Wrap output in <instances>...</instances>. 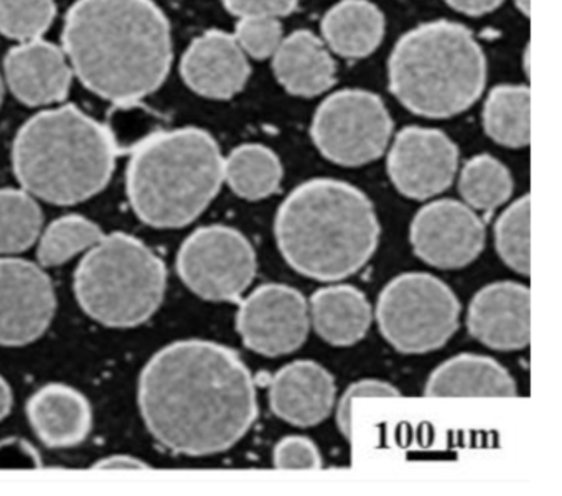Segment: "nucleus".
I'll return each instance as SVG.
<instances>
[{
    "label": "nucleus",
    "instance_id": "nucleus-33",
    "mask_svg": "<svg viewBox=\"0 0 562 496\" xmlns=\"http://www.w3.org/2000/svg\"><path fill=\"white\" fill-rule=\"evenodd\" d=\"M274 466L279 470H318L322 456L317 446L307 437L289 436L279 440L272 453Z\"/></svg>",
    "mask_w": 562,
    "mask_h": 496
},
{
    "label": "nucleus",
    "instance_id": "nucleus-2",
    "mask_svg": "<svg viewBox=\"0 0 562 496\" xmlns=\"http://www.w3.org/2000/svg\"><path fill=\"white\" fill-rule=\"evenodd\" d=\"M64 50L91 93L139 103L169 77L172 32L153 0H77L65 19Z\"/></svg>",
    "mask_w": 562,
    "mask_h": 496
},
{
    "label": "nucleus",
    "instance_id": "nucleus-5",
    "mask_svg": "<svg viewBox=\"0 0 562 496\" xmlns=\"http://www.w3.org/2000/svg\"><path fill=\"white\" fill-rule=\"evenodd\" d=\"M223 162L218 143L206 131H159L133 150L126 173L131 208L153 228H183L218 195Z\"/></svg>",
    "mask_w": 562,
    "mask_h": 496
},
{
    "label": "nucleus",
    "instance_id": "nucleus-27",
    "mask_svg": "<svg viewBox=\"0 0 562 496\" xmlns=\"http://www.w3.org/2000/svg\"><path fill=\"white\" fill-rule=\"evenodd\" d=\"M97 223L87 216L65 215L52 222L38 236L37 261L42 268H58L90 251L103 239Z\"/></svg>",
    "mask_w": 562,
    "mask_h": 496
},
{
    "label": "nucleus",
    "instance_id": "nucleus-7",
    "mask_svg": "<svg viewBox=\"0 0 562 496\" xmlns=\"http://www.w3.org/2000/svg\"><path fill=\"white\" fill-rule=\"evenodd\" d=\"M74 285L78 304L98 324L139 327L162 305L167 269L140 239L113 233L85 252Z\"/></svg>",
    "mask_w": 562,
    "mask_h": 496
},
{
    "label": "nucleus",
    "instance_id": "nucleus-14",
    "mask_svg": "<svg viewBox=\"0 0 562 496\" xmlns=\"http://www.w3.org/2000/svg\"><path fill=\"white\" fill-rule=\"evenodd\" d=\"M459 149L447 134L429 127H406L387 156V176L401 195L429 200L452 185Z\"/></svg>",
    "mask_w": 562,
    "mask_h": 496
},
{
    "label": "nucleus",
    "instance_id": "nucleus-22",
    "mask_svg": "<svg viewBox=\"0 0 562 496\" xmlns=\"http://www.w3.org/2000/svg\"><path fill=\"white\" fill-rule=\"evenodd\" d=\"M315 334L331 347H351L370 330L371 305L360 289L348 284L318 289L308 305Z\"/></svg>",
    "mask_w": 562,
    "mask_h": 496
},
{
    "label": "nucleus",
    "instance_id": "nucleus-16",
    "mask_svg": "<svg viewBox=\"0 0 562 496\" xmlns=\"http://www.w3.org/2000/svg\"><path fill=\"white\" fill-rule=\"evenodd\" d=\"M4 83L21 103L48 108L70 93L74 68L64 47L34 38L19 42L4 60Z\"/></svg>",
    "mask_w": 562,
    "mask_h": 496
},
{
    "label": "nucleus",
    "instance_id": "nucleus-17",
    "mask_svg": "<svg viewBox=\"0 0 562 496\" xmlns=\"http://www.w3.org/2000/svg\"><path fill=\"white\" fill-rule=\"evenodd\" d=\"M180 74L193 93L223 101L241 93L251 68L235 35L209 31L187 48Z\"/></svg>",
    "mask_w": 562,
    "mask_h": 496
},
{
    "label": "nucleus",
    "instance_id": "nucleus-23",
    "mask_svg": "<svg viewBox=\"0 0 562 496\" xmlns=\"http://www.w3.org/2000/svg\"><path fill=\"white\" fill-rule=\"evenodd\" d=\"M322 35L334 54L357 60L380 47L384 18L368 0H341L325 14Z\"/></svg>",
    "mask_w": 562,
    "mask_h": 496
},
{
    "label": "nucleus",
    "instance_id": "nucleus-35",
    "mask_svg": "<svg viewBox=\"0 0 562 496\" xmlns=\"http://www.w3.org/2000/svg\"><path fill=\"white\" fill-rule=\"evenodd\" d=\"M42 465L37 450L22 437L0 440V470H32Z\"/></svg>",
    "mask_w": 562,
    "mask_h": 496
},
{
    "label": "nucleus",
    "instance_id": "nucleus-6",
    "mask_svg": "<svg viewBox=\"0 0 562 496\" xmlns=\"http://www.w3.org/2000/svg\"><path fill=\"white\" fill-rule=\"evenodd\" d=\"M390 90L404 108L430 120L457 116L485 90L482 47L463 25L437 21L407 32L390 58Z\"/></svg>",
    "mask_w": 562,
    "mask_h": 496
},
{
    "label": "nucleus",
    "instance_id": "nucleus-1",
    "mask_svg": "<svg viewBox=\"0 0 562 496\" xmlns=\"http://www.w3.org/2000/svg\"><path fill=\"white\" fill-rule=\"evenodd\" d=\"M137 401L150 436L180 455L226 452L258 419L251 371L215 341H176L157 351L140 373Z\"/></svg>",
    "mask_w": 562,
    "mask_h": 496
},
{
    "label": "nucleus",
    "instance_id": "nucleus-30",
    "mask_svg": "<svg viewBox=\"0 0 562 496\" xmlns=\"http://www.w3.org/2000/svg\"><path fill=\"white\" fill-rule=\"evenodd\" d=\"M55 15V0H0V34L15 42L41 38Z\"/></svg>",
    "mask_w": 562,
    "mask_h": 496
},
{
    "label": "nucleus",
    "instance_id": "nucleus-21",
    "mask_svg": "<svg viewBox=\"0 0 562 496\" xmlns=\"http://www.w3.org/2000/svg\"><path fill=\"white\" fill-rule=\"evenodd\" d=\"M429 397H515L516 383L498 361L462 353L437 367L426 384Z\"/></svg>",
    "mask_w": 562,
    "mask_h": 496
},
{
    "label": "nucleus",
    "instance_id": "nucleus-18",
    "mask_svg": "<svg viewBox=\"0 0 562 496\" xmlns=\"http://www.w3.org/2000/svg\"><path fill=\"white\" fill-rule=\"evenodd\" d=\"M334 404V376L312 360L285 364L269 384V406L272 413L292 426H317L327 419Z\"/></svg>",
    "mask_w": 562,
    "mask_h": 496
},
{
    "label": "nucleus",
    "instance_id": "nucleus-9",
    "mask_svg": "<svg viewBox=\"0 0 562 496\" xmlns=\"http://www.w3.org/2000/svg\"><path fill=\"white\" fill-rule=\"evenodd\" d=\"M393 120L376 94L344 90L315 111L311 136L318 153L341 167H361L380 159L390 146Z\"/></svg>",
    "mask_w": 562,
    "mask_h": 496
},
{
    "label": "nucleus",
    "instance_id": "nucleus-11",
    "mask_svg": "<svg viewBox=\"0 0 562 496\" xmlns=\"http://www.w3.org/2000/svg\"><path fill=\"white\" fill-rule=\"evenodd\" d=\"M236 328L243 343L255 353H294L307 340L311 328L307 301L291 285H261L239 305Z\"/></svg>",
    "mask_w": 562,
    "mask_h": 496
},
{
    "label": "nucleus",
    "instance_id": "nucleus-20",
    "mask_svg": "<svg viewBox=\"0 0 562 496\" xmlns=\"http://www.w3.org/2000/svg\"><path fill=\"white\" fill-rule=\"evenodd\" d=\"M276 78L288 93L312 98L335 83V61L324 42L308 31L284 37L272 57Z\"/></svg>",
    "mask_w": 562,
    "mask_h": 496
},
{
    "label": "nucleus",
    "instance_id": "nucleus-39",
    "mask_svg": "<svg viewBox=\"0 0 562 496\" xmlns=\"http://www.w3.org/2000/svg\"><path fill=\"white\" fill-rule=\"evenodd\" d=\"M516 8L519 9L521 14H525L526 18L531 15V0H515Z\"/></svg>",
    "mask_w": 562,
    "mask_h": 496
},
{
    "label": "nucleus",
    "instance_id": "nucleus-12",
    "mask_svg": "<svg viewBox=\"0 0 562 496\" xmlns=\"http://www.w3.org/2000/svg\"><path fill=\"white\" fill-rule=\"evenodd\" d=\"M57 294L41 264L0 258V347H25L37 341L54 320Z\"/></svg>",
    "mask_w": 562,
    "mask_h": 496
},
{
    "label": "nucleus",
    "instance_id": "nucleus-28",
    "mask_svg": "<svg viewBox=\"0 0 562 496\" xmlns=\"http://www.w3.org/2000/svg\"><path fill=\"white\" fill-rule=\"evenodd\" d=\"M459 190L470 208L492 213L512 196V172L495 157L482 154L463 166Z\"/></svg>",
    "mask_w": 562,
    "mask_h": 496
},
{
    "label": "nucleus",
    "instance_id": "nucleus-24",
    "mask_svg": "<svg viewBox=\"0 0 562 496\" xmlns=\"http://www.w3.org/2000/svg\"><path fill=\"white\" fill-rule=\"evenodd\" d=\"M282 173L284 170L274 150L261 144H243L223 162L225 182L236 195L249 202L274 195L281 187Z\"/></svg>",
    "mask_w": 562,
    "mask_h": 496
},
{
    "label": "nucleus",
    "instance_id": "nucleus-32",
    "mask_svg": "<svg viewBox=\"0 0 562 496\" xmlns=\"http://www.w3.org/2000/svg\"><path fill=\"white\" fill-rule=\"evenodd\" d=\"M401 393L393 384L380 380H363L351 384L337 407V424L341 436L351 440L353 436V403L360 397H400Z\"/></svg>",
    "mask_w": 562,
    "mask_h": 496
},
{
    "label": "nucleus",
    "instance_id": "nucleus-4",
    "mask_svg": "<svg viewBox=\"0 0 562 496\" xmlns=\"http://www.w3.org/2000/svg\"><path fill=\"white\" fill-rule=\"evenodd\" d=\"M110 131L77 106L52 108L15 136L12 167L25 192L52 205H77L103 192L116 167Z\"/></svg>",
    "mask_w": 562,
    "mask_h": 496
},
{
    "label": "nucleus",
    "instance_id": "nucleus-3",
    "mask_svg": "<svg viewBox=\"0 0 562 496\" xmlns=\"http://www.w3.org/2000/svg\"><path fill=\"white\" fill-rule=\"evenodd\" d=\"M380 232L370 199L334 179L299 185L279 206L274 222L285 262L321 282L344 281L361 271L376 251Z\"/></svg>",
    "mask_w": 562,
    "mask_h": 496
},
{
    "label": "nucleus",
    "instance_id": "nucleus-15",
    "mask_svg": "<svg viewBox=\"0 0 562 496\" xmlns=\"http://www.w3.org/2000/svg\"><path fill=\"white\" fill-rule=\"evenodd\" d=\"M467 328L492 350H522L531 341V292L518 282L485 285L470 302Z\"/></svg>",
    "mask_w": 562,
    "mask_h": 496
},
{
    "label": "nucleus",
    "instance_id": "nucleus-13",
    "mask_svg": "<svg viewBox=\"0 0 562 496\" xmlns=\"http://www.w3.org/2000/svg\"><path fill=\"white\" fill-rule=\"evenodd\" d=\"M417 258L437 269H462L485 248V225L465 203L437 200L414 216L409 232Z\"/></svg>",
    "mask_w": 562,
    "mask_h": 496
},
{
    "label": "nucleus",
    "instance_id": "nucleus-37",
    "mask_svg": "<svg viewBox=\"0 0 562 496\" xmlns=\"http://www.w3.org/2000/svg\"><path fill=\"white\" fill-rule=\"evenodd\" d=\"M94 470H146L149 469L146 462L131 455H110L106 459L94 463Z\"/></svg>",
    "mask_w": 562,
    "mask_h": 496
},
{
    "label": "nucleus",
    "instance_id": "nucleus-31",
    "mask_svg": "<svg viewBox=\"0 0 562 496\" xmlns=\"http://www.w3.org/2000/svg\"><path fill=\"white\" fill-rule=\"evenodd\" d=\"M235 38L246 57L266 60L274 57L284 41V32L279 19L243 18L236 24Z\"/></svg>",
    "mask_w": 562,
    "mask_h": 496
},
{
    "label": "nucleus",
    "instance_id": "nucleus-10",
    "mask_svg": "<svg viewBox=\"0 0 562 496\" xmlns=\"http://www.w3.org/2000/svg\"><path fill=\"white\" fill-rule=\"evenodd\" d=\"M255 248L238 229L212 225L180 246L177 272L183 284L209 302H239L256 278Z\"/></svg>",
    "mask_w": 562,
    "mask_h": 496
},
{
    "label": "nucleus",
    "instance_id": "nucleus-34",
    "mask_svg": "<svg viewBox=\"0 0 562 496\" xmlns=\"http://www.w3.org/2000/svg\"><path fill=\"white\" fill-rule=\"evenodd\" d=\"M226 11L236 18H285L297 8L299 0H223Z\"/></svg>",
    "mask_w": 562,
    "mask_h": 496
},
{
    "label": "nucleus",
    "instance_id": "nucleus-26",
    "mask_svg": "<svg viewBox=\"0 0 562 496\" xmlns=\"http://www.w3.org/2000/svg\"><path fill=\"white\" fill-rule=\"evenodd\" d=\"M44 213L24 189H0V256L27 251L38 241Z\"/></svg>",
    "mask_w": 562,
    "mask_h": 496
},
{
    "label": "nucleus",
    "instance_id": "nucleus-8",
    "mask_svg": "<svg viewBox=\"0 0 562 496\" xmlns=\"http://www.w3.org/2000/svg\"><path fill=\"white\" fill-rule=\"evenodd\" d=\"M384 340L404 354L442 348L459 328L460 302L452 289L427 272H406L387 282L376 305Z\"/></svg>",
    "mask_w": 562,
    "mask_h": 496
},
{
    "label": "nucleus",
    "instance_id": "nucleus-19",
    "mask_svg": "<svg viewBox=\"0 0 562 496\" xmlns=\"http://www.w3.org/2000/svg\"><path fill=\"white\" fill-rule=\"evenodd\" d=\"M27 419L35 436L48 449H70L90 436L93 409L77 387L50 383L32 394L27 403Z\"/></svg>",
    "mask_w": 562,
    "mask_h": 496
},
{
    "label": "nucleus",
    "instance_id": "nucleus-29",
    "mask_svg": "<svg viewBox=\"0 0 562 496\" xmlns=\"http://www.w3.org/2000/svg\"><path fill=\"white\" fill-rule=\"evenodd\" d=\"M495 246L499 258L521 275L531 272V200H516L499 215L495 225Z\"/></svg>",
    "mask_w": 562,
    "mask_h": 496
},
{
    "label": "nucleus",
    "instance_id": "nucleus-40",
    "mask_svg": "<svg viewBox=\"0 0 562 496\" xmlns=\"http://www.w3.org/2000/svg\"><path fill=\"white\" fill-rule=\"evenodd\" d=\"M4 77L0 74V104H2V100H4Z\"/></svg>",
    "mask_w": 562,
    "mask_h": 496
},
{
    "label": "nucleus",
    "instance_id": "nucleus-38",
    "mask_svg": "<svg viewBox=\"0 0 562 496\" xmlns=\"http://www.w3.org/2000/svg\"><path fill=\"white\" fill-rule=\"evenodd\" d=\"M14 403V394H12L11 386L8 381L0 376V420H4L9 416Z\"/></svg>",
    "mask_w": 562,
    "mask_h": 496
},
{
    "label": "nucleus",
    "instance_id": "nucleus-25",
    "mask_svg": "<svg viewBox=\"0 0 562 496\" xmlns=\"http://www.w3.org/2000/svg\"><path fill=\"white\" fill-rule=\"evenodd\" d=\"M483 127L490 139L509 149L531 140V93L518 84H502L488 94L483 108Z\"/></svg>",
    "mask_w": 562,
    "mask_h": 496
},
{
    "label": "nucleus",
    "instance_id": "nucleus-36",
    "mask_svg": "<svg viewBox=\"0 0 562 496\" xmlns=\"http://www.w3.org/2000/svg\"><path fill=\"white\" fill-rule=\"evenodd\" d=\"M446 2L453 11L460 12V14L473 15V18L488 14V12L495 11L503 4V0H446Z\"/></svg>",
    "mask_w": 562,
    "mask_h": 496
}]
</instances>
